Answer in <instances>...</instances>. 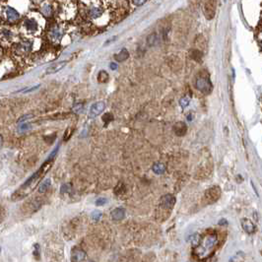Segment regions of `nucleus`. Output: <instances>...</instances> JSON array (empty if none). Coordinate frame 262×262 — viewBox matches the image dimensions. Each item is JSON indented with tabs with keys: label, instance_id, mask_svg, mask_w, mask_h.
Here are the masks:
<instances>
[{
	"label": "nucleus",
	"instance_id": "obj_17",
	"mask_svg": "<svg viewBox=\"0 0 262 262\" xmlns=\"http://www.w3.org/2000/svg\"><path fill=\"white\" fill-rule=\"evenodd\" d=\"M25 27L29 31L34 32V31H37V29H38V24L34 19H27L25 21Z\"/></svg>",
	"mask_w": 262,
	"mask_h": 262
},
{
	"label": "nucleus",
	"instance_id": "obj_2",
	"mask_svg": "<svg viewBox=\"0 0 262 262\" xmlns=\"http://www.w3.org/2000/svg\"><path fill=\"white\" fill-rule=\"evenodd\" d=\"M174 204H176V197L172 194H166L160 199L159 207L157 210H158L160 214L159 217H163V221L166 220L170 216L171 211L172 210Z\"/></svg>",
	"mask_w": 262,
	"mask_h": 262
},
{
	"label": "nucleus",
	"instance_id": "obj_27",
	"mask_svg": "<svg viewBox=\"0 0 262 262\" xmlns=\"http://www.w3.org/2000/svg\"><path fill=\"white\" fill-rule=\"evenodd\" d=\"M73 133V129L72 128H67V130L65 131V134H64V141H67L70 136L72 135Z\"/></svg>",
	"mask_w": 262,
	"mask_h": 262
},
{
	"label": "nucleus",
	"instance_id": "obj_22",
	"mask_svg": "<svg viewBox=\"0 0 262 262\" xmlns=\"http://www.w3.org/2000/svg\"><path fill=\"white\" fill-rule=\"evenodd\" d=\"M189 103H190V98L187 97V96H185L182 99H180V101H179L180 107H182V108H185L186 107H187L189 104Z\"/></svg>",
	"mask_w": 262,
	"mask_h": 262
},
{
	"label": "nucleus",
	"instance_id": "obj_18",
	"mask_svg": "<svg viewBox=\"0 0 262 262\" xmlns=\"http://www.w3.org/2000/svg\"><path fill=\"white\" fill-rule=\"evenodd\" d=\"M109 80V75L108 74L107 71L102 70L99 72L98 74V82L99 83H107Z\"/></svg>",
	"mask_w": 262,
	"mask_h": 262
},
{
	"label": "nucleus",
	"instance_id": "obj_19",
	"mask_svg": "<svg viewBox=\"0 0 262 262\" xmlns=\"http://www.w3.org/2000/svg\"><path fill=\"white\" fill-rule=\"evenodd\" d=\"M103 14V11L100 8H92L89 12V15L92 18H98Z\"/></svg>",
	"mask_w": 262,
	"mask_h": 262
},
{
	"label": "nucleus",
	"instance_id": "obj_31",
	"mask_svg": "<svg viewBox=\"0 0 262 262\" xmlns=\"http://www.w3.org/2000/svg\"><path fill=\"white\" fill-rule=\"evenodd\" d=\"M34 256H36V258H39V246L38 243H36L34 246Z\"/></svg>",
	"mask_w": 262,
	"mask_h": 262
},
{
	"label": "nucleus",
	"instance_id": "obj_28",
	"mask_svg": "<svg viewBox=\"0 0 262 262\" xmlns=\"http://www.w3.org/2000/svg\"><path fill=\"white\" fill-rule=\"evenodd\" d=\"M82 109H83V104L82 103H78V104H76V106L73 107V112L76 113H81L82 112Z\"/></svg>",
	"mask_w": 262,
	"mask_h": 262
},
{
	"label": "nucleus",
	"instance_id": "obj_37",
	"mask_svg": "<svg viewBox=\"0 0 262 262\" xmlns=\"http://www.w3.org/2000/svg\"><path fill=\"white\" fill-rule=\"evenodd\" d=\"M28 126H29L28 124H23L21 128H22V129H27V128H28Z\"/></svg>",
	"mask_w": 262,
	"mask_h": 262
},
{
	"label": "nucleus",
	"instance_id": "obj_4",
	"mask_svg": "<svg viewBox=\"0 0 262 262\" xmlns=\"http://www.w3.org/2000/svg\"><path fill=\"white\" fill-rule=\"evenodd\" d=\"M221 196V188L219 186H212L208 188L204 193V200L207 204L216 202Z\"/></svg>",
	"mask_w": 262,
	"mask_h": 262
},
{
	"label": "nucleus",
	"instance_id": "obj_35",
	"mask_svg": "<svg viewBox=\"0 0 262 262\" xmlns=\"http://www.w3.org/2000/svg\"><path fill=\"white\" fill-rule=\"evenodd\" d=\"M110 69H112V70H116V69H117V64L116 63H110Z\"/></svg>",
	"mask_w": 262,
	"mask_h": 262
},
{
	"label": "nucleus",
	"instance_id": "obj_15",
	"mask_svg": "<svg viewBox=\"0 0 262 262\" xmlns=\"http://www.w3.org/2000/svg\"><path fill=\"white\" fill-rule=\"evenodd\" d=\"M50 185H51V182H50V179L49 178H46L44 179V182L39 184V193H45L46 191H48L50 187Z\"/></svg>",
	"mask_w": 262,
	"mask_h": 262
},
{
	"label": "nucleus",
	"instance_id": "obj_8",
	"mask_svg": "<svg viewBox=\"0 0 262 262\" xmlns=\"http://www.w3.org/2000/svg\"><path fill=\"white\" fill-rule=\"evenodd\" d=\"M87 257V254L84 250L74 247L71 250V260L72 261H84Z\"/></svg>",
	"mask_w": 262,
	"mask_h": 262
},
{
	"label": "nucleus",
	"instance_id": "obj_11",
	"mask_svg": "<svg viewBox=\"0 0 262 262\" xmlns=\"http://www.w3.org/2000/svg\"><path fill=\"white\" fill-rule=\"evenodd\" d=\"M112 218L114 221H120L125 217V210L123 208H115L112 211Z\"/></svg>",
	"mask_w": 262,
	"mask_h": 262
},
{
	"label": "nucleus",
	"instance_id": "obj_29",
	"mask_svg": "<svg viewBox=\"0 0 262 262\" xmlns=\"http://www.w3.org/2000/svg\"><path fill=\"white\" fill-rule=\"evenodd\" d=\"M70 189H71L70 184H64V185H62L60 190H61V193H66V192H70Z\"/></svg>",
	"mask_w": 262,
	"mask_h": 262
},
{
	"label": "nucleus",
	"instance_id": "obj_5",
	"mask_svg": "<svg viewBox=\"0 0 262 262\" xmlns=\"http://www.w3.org/2000/svg\"><path fill=\"white\" fill-rule=\"evenodd\" d=\"M216 0H203V11L207 19H213L216 12Z\"/></svg>",
	"mask_w": 262,
	"mask_h": 262
},
{
	"label": "nucleus",
	"instance_id": "obj_36",
	"mask_svg": "<svg viewBox=\"0 0 262 262\" xmlns=\"http://www.w3.org/2000/svg\"><path fill=\"white\" fill-rule=\"evenodd\" d=\"M219 225H221V226H226V225H228V222H227L225 219H223V220H221L220 222H219Z\"/></svg>",
	"mask_w": 262,
	"mask_h": 262
},
{
	"label": "nucleus",
	"instance_id": "obj_1",
	"mask_svg": "<svg viewBox=\"0 0 262 262\" xmlns=\"http://www.w3.org/2000/svg\"><path fill=\"white\" fill-rule=\"evenodd\" d=\"M52 160H53V159L48 158V160H46L44 163V165L40 167L39 170L37 172H34L33 176L30 178H29L18 190H17L16 192H14V194L12 196V199L23 198V197L27 196L31 191H33L34 188H36L37 185L39 182V180L42 179V177L44 176L46 172H48V171L50 168V167L52 165V162H51Z\"/></svg>",
	"mask_w": 262,
	"mask_h": 262
},
{
	"label": "nucleus",
	"instance_id": "obj_13",
	"mask_svg": "<svg viewBox=\"0 0 262 262\" xmlns=\"http://www.w3.org/2000/svg\"><path fill=\"white\" fill-rule=\"evenodd\" d=\"M128 56H129L128 50L126 48H122L117 54L114 55V58H115V60L117 61V62H122V61L126 60L127 58H128Z\"/></svg>",
	"mask_w": 262,
	"mask_h": 262
},
{
	"label": "nucleus",
	"instance_id": "obj_32",
	"mask_svg": "<svg viewBox=\"0 0 262 262\" xmlns=\"http://www.w3.org/2000/svg\"><path fill=\"white\" fill-rule=\"evenodd\" d=\"M146 1L147 0H132V3L134 5H137V6H140V5L144 4Z\"/></svg>",
	"mask_w": 262,
	"mask_h": 262
},
{
	"label": "nucleus",
	"instance_id": "obj_6",
	"mask_svg": "<svg viewBox=\"0 0 262 262\" xmlns=\"http://www.w3.org/2000/svg\"><path fill=\"white\" fill-rule=\"evenodd\" d=\"M216 242H217V236L215 234H209L204 237V240H203L202 244H201V248L204 250V251H206V250H209L212 247H214Z\"/></svg>",
	"mask_w": 262,
	"mask_h": 262
},
{
	"label": "nucleus",
	"instance_id": "obj_12",
	"mask_svg": "<svg viewBox=\"0 0 262 262\" xmlns=\"http://www.w3.org/2000/svg\"><path fill=\"white\" fill-rule=\"evenodd\" d=\"M241 225H242L243 230L246 231L247 234H252V232H254V230H255L254 225L251 222H250L249 220H247V219H243L241 221Z\"/></svg>",
	"mask_w": 262,
	"mask_h": 262
},
{
	"label": "nucleus",
	"instance_id": "obj_24",
	"mask_svg": "<svg viewBox=\"0 0 262 262\" xmlns=\"http://www.w3.org/2000/svg\"><path fill=\"white\" fill-rule=\"evenodd\" d=\"M102 216H103V214H102L101 211L96 210V211H94V212L92 213V219L94 220V221H99L102 218Z\"/></svg>",
	"mask_w": 262,
	"mask_h": 262
},
{
	"label": "nucleus",
	"instance_id": "obj_25",
	"mask_svg": "<svg viewBox=\"0 0 262 262\" xmlns=\"http://www.w3.org/2000/svg\"><path fill=\"white\" fill-rule=\"evenodd\" d=\"M50 34L52 36V38L53 39H58L60 37V31H59V29L58 28H54V29H52V31L50 32Z\"/></svg>",
	"mask_w": 262,
	"mask_h": 262
},
{
	"label": "nucleus",
	"instance_id": "obj_30",
	"mask_svg": "<svg viewBox=\"0 0 262 262\" xmlns=\"http://www.w3.org/2000/svg\"><path fill=\"white\" fill-rule=\"evenodd\" d=\"M114 191H115V194H121V192L124 191V186L121 185V184H119V185H117V186L115 187Z\"/></svg>",
	"mask_w": 262,
	"mask_h": 262
},
{
	"label": "nucleus",
	"instance_id": "obj_16",
	"mask_svg": "<svg viewBox=\"0 0 262 262\" xmlns=\"http://www.w3.org/2000/svg\"><path fill=\"white\" fill-rule=\"evenodd\" d=\"M152 170L155 173L157 174H163L166 172V166L163 164V163H156V164L153 165Z\"/></svg>",
	"mask_w": 262,
	"mask_h": 262
},
{
	"label": "nucleus",
	"instance_id": "obj_14",
	"mask_svg": "<svg viewBox=\"0 0 262 262\" xmlns=\"http://www.w3.org/2000/svg\"><path fill=\"white\" fill-rule=\"evenodd\" d=\"M6 17L9 21H16L19 18V14L13 8H6Z\"/></svg>",
	"mask_w": 262,
	"mask_h": 262
},
{
	"label": "nucleus",
	"instance_id": "obj_23",
	"mask_svg": "<svg viewBox=\"0 0 262 262\" xmlns=\"http://www.w3.org/2000/svg\"><path fill=\"white\" fill-rule=\"evenodd\" d=\"M96 205L97 206H103L104 204H107L108 203V199L106 198V197H100V198H98L96 200Z\"/></svg>",
	"mask_w": 262,
	"mask_h": 262
},
{
	"label": "nucleus",
	"instance_id": "obj_20",
	"mask_svg": "<svg viewBox=\"0 0 262 262\" xmlns=\"http://www.w3.org/2000/svg\"><path fill=\"white\" fill-rule=\"evenodd\" d=\"M157 42H158V36H157L156 33H154V34H150V36L148 37V39H147V43H148V44L151 45V46L154 45V44H156Z\"/></svg>",
	"mask_w": 262,
	"mask_h": 262
},
{
	"label": "nucleus",
	"instance_id": "obj_33",
	"mask_svg": "<svg viewBox=\"0 0 262 262\" xmlns=\"http://www.w3.org/2000/svg\"><path fill=\"white\" fill-rule=\"evenodd\" d=\"M31 117H33V115H31V114H28V115H25V116H22V117L19 119V122H21V121H23L24 122L26 119H28V118H31Z\"/></svg>",
	"mask_w": 262,
	"mask_h": 262
},
{
	"label": "nucleus",
	"instance_id": "obj_34",
	"mask_svg": "<svg viewBox=\"0 0 262 262\" xmlns=\"http://www.w3.org/2000/svg\"><path fill=\"white\" fill-rule=\"evenodd\" d=\"M39 85H38V86H34V87H33V88H28V89H25L24 93L32 92V91H34V90H37V89H39Z\"/></svg>",
	"mask_w": 262,
	"mask_h": 262
},
{
	"label": "nucleus",
	"instance_id": "obj_26",
	"mask_svg": "<svg viewBox=\"0 0 262 262\" xmlns=\"http://www.w3.org/2000/svg\"><path fill=\"white\" fill-rule=\"evenodd\" d=\"M103 120L106 122V123H108V122L113 120V115L112 113H106L103 115Z\"/></svg>",
	"mask_w": 262,
	"mask_h": 262
},
{
	"label": "nucleus",
	"instance_id": "obj_10",
	"mask_svg": "<svg viewBox=\"0 0 262 262\" xmlns=\"http://www.w3.org/2000/svg\"><path fill=\"white\" fill-rule=\"evenodd\" d=\"M67 61H60V62H57L55 64H52L50 65L48 69H46L45 73L46 74H54L58 71H60L61 69L66 65Z\"/></svg>",
	"mask_w": 262,
	"mask_h": 262
},
{
	"label": "nucleus",
	"instance_id": "obj_3",
	"mask_svg": "<svg viewBox=\"0 0 262 262\" xmlns=\"http://www.w3.org/2000/svg\"><path fill=\"white\" fill-rule=\"evenodd\" d=\"M195 87L199 92H201L202 94H205V95L210 94L212 91V88H213L212 83H211L210 79H209L208 75H199L196 79Z\"/></svg>",
	"mask_w": 262,
	"mask_h": 262
},
{
	"label": "nucleus",
	"instance_id": "obj_9",
	"mask_svg": "<svg viewBox=\"0 0 262 262\" xmlns=\"http://www.w3.org/2000/svg\"><path fill=\"white\" fill-rule=\"evenodd\" d=\"M172 129H173V132L176 133L177 136L182 137V136H184L186 134V131H187V126H186V124L184 123L183 121H178V122H177V123L172 126Z\"/></svg>",
	"mask_w": 262,
	"mask_h": 262
},
{
	"label": "nucleus",
	"instance_id": "obj_21",
	"mask_svg": "<svg viewBox=\"0 0 262 262\" xmlns=\"http://www.w3.org/2000/svg\"><path fill=\"white\" fill-rule=\"evenodd\" d=\"M190 55H191V58H193L194 60H197V61H199L201 59V57H202V53L199 50H197V49L191 50Z\"/></svg>",
	"mask_w": 262,
	"mask_h": 262
},
{
	"label": "nucleus",
	"instance_id": "obj_7",
	"mask_svg": "<svg viewBox=\"0 0 262 262\" xmlns=\"http://www.w3.org/2000/svg\"><path fill=\"white\" fill-rule=\"evenodd\" d=\"M104 108H106V103L103 102H97L95 103H93L89 110L90 117H92V118L97 117L98 115H100L103 112Z\"/></svg>",
	"mask_w": 262,
	"mask_h": 262
}]
</instances>
